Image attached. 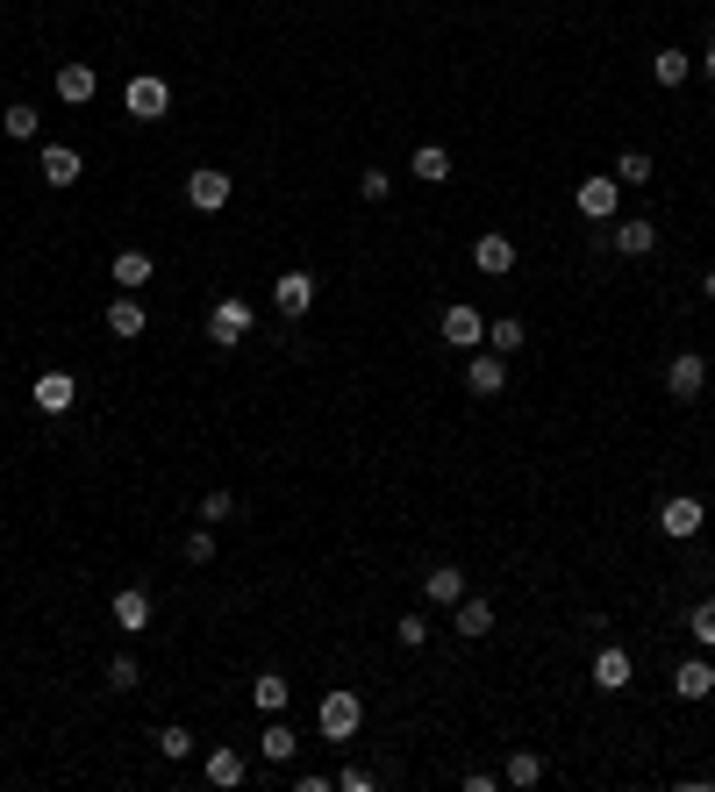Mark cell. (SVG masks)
<instances>
[{"label": "cell", "instance_id": "6", "mask_svg": "<svg viewBox=\"0 0 715 792\" xmlns=\"http://www.w3.org/2000/svg\"><path fill=\"white\" fill-rule=\"evenodd\" d=\"M501 386H508V358H501V350H465V393L494 400Z\"/></svg>", "mask_w": 715, "mask_h": 792}, {"label": "cell", "instance_id": "39", "mask_svg": "<svg viewBox=\"0 0 715 792\" xmlns=\"http://www.w3.org/2000/svg\"><path fill=\"white\" fill-rule=\"evenodd\" d=\"M336 785H344V792H372L380 778H372V771H358V764H344V771H336Z\"/></svg>", "mask_w": 715, "mask_h": 792}, {"label": "cell", "instance_id": "1", "mask_svg": "<svg viewBox=\"0 0 715 792\" xmlns=\"http://www.w3.org/2000/svg\"><path fill=\"white\" fill-rule=\"evenodd\" d=\"M358 721H366V700H358L350 686H330V692H322V707H315V729L330 735V743H350V735H358Z\"/></svg>", "mask_w": 715, "mask_h": 792}, {"label": "cell", "instance_id": "27", "mask_svg": "<svg viewBox=\"0 0 715 792\" xmlns=\"http://www.w3.org/2000/svg\"><path fill=\"white\" fill-rule=\"evenodd\" d=\"M107 271H115V286H151V251H115V265H107Z\"/></svg>", "mask_w": 715, "mask_h": 792}, {"label": "cell", "instance_id": "35", "mask_svg": "<svg viewBox=\"0 0 715 792\" xmlns=\"http://www.w3.org/2000/svg\"><path fill=\"white\" fill-rule=\"evenodd\" d=\"M186 564H215V528H186Z\"/></svg>", "mask_w": 715, "mask_h": 792}, {"label": "cell", "instance_id": "20", "mask_svg": "<svg viewBox=\"0 0 715 792\" xmlns=\"http://www.w3.org/2000/svg\"><path fill=\"white\" fill-rule=\"evenodd\" d=\"M630 672H637V664H630V650H601V657H593V692H623L630 686Z\"/></svg>", "mask_w": 715, "mask_h": 792}, {"label": "cell", "instance_id": "14", "mask_svg": "<svg viewBox=\"0 0 715 792\" xmlns=\"http://www.w3.org/2000/svg\"><path fill=\"white\" fill-rule=\"evenodd\" d=\"M143 329H151V314H143V300H137V293H115V300H107V336L137 343Z\"/></svg>", "mask_w": 715, "mask_h": 792}, {"label": "cell", "instance_id": "38", "mask_svg": "<svg viewBox=\"0 0 715 792\" xmlns=\"http://www.w3.org/2000/svg\"><path fill=\"white\" fill-rule=\"evenodd\" d=\"M394 194V179H387V172H358V200H387Z\"/></svg>", "mask_w": 715, "mask_h": 792}, {"label": "cell", "instance_id": "22", "mask_svg": "<svg viewBox=\"0 0 715 792\" xmlns=\"http://www.w3.org/2000/svg\"><path fill=\"white\" fill-rule=\"evenodd\" d=\"M200 771H208V785H244V778H251V771H244V749H229V743L208 749V764H200Z\"/></svg>", "mask_w": 715, "mask_h": 792}, {"label": "cell", "instance_id": "5", "mask_svg": "<svg viewBox=\"0 0 715 792\" xmlns=\"http://www.w3.org/2000/svg\"><path fill=\"white\" fill-rule=\"evenodd\" d=\"M229 194H237V186H229V172H186V208L194 214H222L229 208Z\"/></svg>", "mask_w": 715, "mask_h": 792}, {"label": "cell", "instance_id": "36", "mask_svg": "<svg viewBox=\"0 0 715 792\" xmlns=\"http://www.w3.org/2000/svg\"><path fill=\"white\" fill-rule=\"evenodd\" d=\"M107 686H115V692H137V686H143V672H137V657H129V650L107 664Z\"/></svg>", "mask_w": 715, "mask_h": 792}, {"label": "cell", "instance_id": "16", "mask_svg": "<svg viewBox=\"0 0 715 792\" xmlns=\"http://www.w3.org/2000/svg\"><path fill=\"white\" fill-rule=\"evenodd\" d=\"M609 251H623V257H651V251H658V229L644 222V214H630V222H609Z\"/></svg>", "mask_w": 715, "mask_h": 792}, {"label": "cell", "instance_id": "41", "mask_svg": "<svg viewBox=\"0 0 715 792\" xmlns=\"http://www.w3.org/2000/svg\"><path fill=\"white\" fill-rule=\"evenodd\" d=\"M701 293H708V300H715V271H708V279H701Z\"/></svg>", "mask_w": 715, "mask_h": 792}, {"label": "cell", "instance_id": "8", "mask_svg": "<svg viewBox=\"0 0 715 792\" xmlns=\"http://www.w3.org/2000/svg\"><path fill=\"white\" fill-rule=\"evenodd\" d=\"M472 271H487V279H508V271H516V236H501V229L472 236Z\"/></svg>", "mask_w": 715, "mask_h": 792}, {"label": "cell", "instance_id": "23", "mask_svg": "<svg viewBox=\"0 0 715 792\" xmlns=\"http://www.w3.org/2000/svg\"><path fill=\"white\" fill-rule=\"evenodd\" d=\"M251 700H258V714H287V700H293V686L279 672H258L251 678Z\"/></svg>", "mask_w": 715, "mask_h": 792}, {"label": "cell", "instance_id": "25", "mask_svg": "<svg viewBox=\"0 0 715 792\" xmlns=\"http://www.w3.org/2000/svg\"><path fill=\"white\" fill-rule=\"evenodd\" d=\"M415 179H423V186H443V179H451V150H443V143H423V150H415Z\"/></svg>", "mask_w": 715, "mask_h": 792}, {"label": "cell", "instance_id": "21", "mask_svg": "<svg viewBox=\"0 0 715 792\" xmlns=\"http://www.w3.org/2000/svg\"><path fill=\"white\" fill-rule=\"evenodd\" d=\"M423 593L437 599V607H458V599H465V571H458V564H429L423 571Z\"/></svg>", "mask_w": 715, "mask_h": 792}, {"label": "cell", "instance_id": "4", "mask_svg": "<svg viewBox=\"0 0 715 792\" xmlns=\"http://www.w3.org/2000/svg\"><path fill=\"white\" fill-rule=\"evenodd\" d=\"M123 107H129V121H165V115H172V86H165L158 72H137V79L123 86Z\"/></svg>", "mask_w": 715, "mask_h": 792}, {"label": "cell", "instance_id": "9", "mask_svg": "<svg viewBox=\"0 0 715 792\" xmlns=\"http://www.w3.org/2000/svg\"><path fill=\"white\" fill-rule=\"evenodd\" d=\"M273 307L287 314V322H301V314L315 307V271H279L273 279Z\"/></svg>", "mask_w": 715, "mask_h": 792}, {"label": "cell", "instance_id": "32", "mask_svg": "<svg viewBox=\"0 0 715 792\" xmlns=\"http://www.w3.org/2000/svg\"><path fill=\"white\" fill-rule=\"evenodd\" d=\"M200 522L208 528H222V522H237V493H229V486H215L208 500H200Z\"/></svg>", "mask_w": 715, "mask_h": 792}, {"label": "cell", "instance_id": "30", "mask_svg": "<svg viewBox=\"0 0 715 792\" xmlns=\"http://www.w3.org/2000/svg\"><path fill=\"white\" fill-rule=\"evenodd\" d=\"M537 778H544V757H537V749H516V757L501 764V785H537Z\"/></svg>", "mask_w": 715, "mask_h": 792}, {"label": "cell", "instance_id": "17", "mask_svg": "<svg viewBox=\"0 0 715 792\" xmlns=\"http://www.w3.org/2000/svg\"><path fill=\"white\" fill-rule=\"evenodd\" d=\"M451 628L465 636V643H480V636H494V599H480V593H465L451 607Z\"/></svg>", "mask_w": 715, "mask_h": 792}, {"label": "cell", "instance_id": "7", "mask_svg": "<svg viewBox=\"0 0 715 792\" xmlns=\"http://www.w3.org/2000/svg\"><path fill=\"white\" fill-rule=\"evenodd\" d=\"M437 329H443V343H451V350H480V343H487V314L458 300V307H443Z\"/></svg>", "mask_w": 715, "mask_h": 792}, {"label": "cell", "instance_id": "26", "mask_svg": "<svg viewBox=\"0 0 715 792\" xmlns=\"http://www.w3.org/2000/svg\"><path fill=\"white\" fill-rule=\"evenodd\" d=\"M651 79H658V86H687V79H694V58H687V50H658V58H651Z\"/></svg>", "mask_w": 715, "mask_h": 792}, {"label": "cell", "instance_id": "2", "mask_svg": "<svg viewBox=\"0 0 715 792\" xmlns=\"http://www.w3.org/2000/svg\"><path fill=\"white\" fill-rule=\"evenodd\" d=\"M251 329H258V314H251V300H215L208 307V343H222V350H237V343H251Z\"/></svg>", "mask_w": 715, "mask_h": 792}, {"label": "cell", "instance_id": "18", "mask_svg": "<svg viewBox=\"0 0 715 792\" xmlns=\"http://www.w3.org/2000/svg\"><path fill=\"white\" fill-rule=\"evenodd\" d=\"M115 628H123V636H143V628H151V593H143V585H123V593H115Z\"/></svg>", "mask_w": 715, "mask_h": 792}, {"label": "cell", "instance_id": "24", "mask_svg": "<svg viewBox=\"0 0 715 792\" xmlns=\"http://www.w3.org/2000/svg\"><path fill=\"white\" fill-rule=\"evenodd\" d=\"M0 136H8V143H36V136H44V115H36V107H8V115H0Z\"/></svg>", "mask_w": 715, "mask_h": 792}, {"label": "cell", "instance_id": "11", "mask_svg": "<svg viewBox=\"0 0 715 792\" xmlns=\"http://www.w3.org/2000/svg\"><path fill=\"white\" fill-rule=\"evenodd\" d=\"M701 386H708V358H701V350H680V358L666 364V393L672 400H701Z\"/></svg>", "mask_w": 715, "mask_h": 792}, {"label": "cell", "instance_id": "34", "mask_svg": "<svg viewBox=\"0 0 715 792\" xmlns=\"http://www.w3.org/2000/svg\"><path fill=\"white\" fill-rule=\"evenodd\" d=\"M151 743H158V757H165V764H186V749H194V735H186V729H158Z\"/></svg>", "mask_w": 715, "mask_h": 792}, {"label": "cell", "instance_id": "31", "mask_svg": "<svg viewBox=\"0 0 715 792\" xmlns=\"http://www.w3.org/2000/svg\"><path fill=\"white\" fill-rule=\"evenodd\" d=\"M429 636H437V628H429V614H423V607H415V614H401V621H394V643H401V650H423Z\"/></svg>", "mask_w": 715, "mask_h": 792}, {"label": "cell", "instance_id": "40", "mask_svg": "<svg viewBox=\"0 0 715 792\" xmlns=\"http://www.w3.org/2000/svg\"><path fill=\"white\" fill-rule=\"evenodd\" d=\"M701 72H708V79H715V44H708V50H701Z\"/></svg>", "mask_w": 715, "mask_h": 792}, {"label": "cell", "instance_id": "3", "mask_svg": "<svg viewBox=\"0 0 715 792\" xmlns=\"http://www.w3.org/2000/svg\"><path fill=\"white\" fill-rule=\"evenodd\" d=\"M615 200H623V179H615V172H587V179L573 186V208L587 214V222H615Z\"/></svg>", "mask_w": 715, "mask_h": 792}, {"label": "cell", "instance_id": "28", "mask_svg": "<svg viewBox=\"0 0 715 792\" xmlns=\"http://www.w3.org/2000/svg\"><path fill=\"white\" fill-rule=\"evenodd\" d=\"M258 749H265V764H293V749H301V735H293V729H287V721H279V714H273V729H265V735H258Z\"/></svg>", "mask_w": 715, "mask_h": 792}, {"label": "cell", "instance_id": "19", "mask_svg": "<svg viewBox=\"0 0 715 792\" xmlns=\"http://www.w3.org/2000/svg\"><path fill=\"white\" fill-rule=\"evenodd\" d=\"M50 86H58L65 107H87L93 93H101V79H93V65H58V79H50Z\"/></svg>", "mask_w": 715, "mask_h": 792}, {"label": "cell", "instance_id": "10", "mask_svg": "<svg viewBox=\"0 0 715 792\" xmlns=\"http://www.w3.org/2000/svg\"><path fill=\"white\" fill-rule=\"evenodd\" d=\"M36 172H44V186H58V194H65V186H79L87 158H79L72 143H44V150H36Z\"/></svg>", "mask_w": 715, "mask_h": 792}, {"label": "cell", "instance_id": "29", "mask_svg": "<svg viewBox=\"0 0 715 792\" xmlns=\"http://www.w3.org/2000/svg\"><path fill=\"white\" fill-rule=\"evenodd\" d=\"M522 343H530V329H522L516 314H501V322H487V350H501V358H516Z\"/></svg>", "mask_w": 715, "mask_h": 792}, {"label": "cell", "instance_id": "33", "mask_svg": "<svg viewBox=\"0 0 715 792\" xmlns=\"http://www.w3.org/2000/svg\"><path fill=\"white\" fill-rule=\"evenodd\" d=\"M615 179L623 186H651V158H644V150H623V158H615Z\"/></svg>", "mask_w": 715, "mask_h": 792}, {"label": "cell", "instance_id": "37", "mask_svg": "<svg viewBox=\"0 0 715 792\" xmlns=\"http://www.w3.org/2000/svg\"><path fill=\"white\" fill-rule=\"evenodd\" d=\"M687 628H694V643H701V650H715V599H701V607L687 614Z\"/></svg>", "mask_w": 715, "mask_h": 792}, {"label": "cell", "instance_id": "15", "mask_svg": "<svg viewBox=\"0 0 715 792\" xmlns=\"http://www.w3.org/2000/svg\"><path fill=\"white\" fill-rule=\"evenodd\" d=\"M715 692V664L708 657H687L680 672H672V700H687V707H701Z\"/></svg>", "mask_w": 715, "mask_h": 792}, {"label": "cell", "instance_id": "13", "mask_svg": "<svg viewBox=\"0 0 715 792\" xmlns=\"http://www.w3.org/2000/svg\"><path fill=\"white\" fill-rule=\"evenodd\" d=\"M30 400H36V415H72V400H79L72 372H44V378L30 386Z\"/></svg>", "mask_w": 715, "mask_h": 792}, {"label": "cell", "instance_id": "12", "mask_svg": "<svg viewBox=\"0 0 715 792\" xmlns=\"http://www.w3.org/2000/svg\"><path fill=\"white\" fill-rule=\"evenodd\" d=\"M701 522H708V514H701V500H694V493H672L666 508H658V528H666L672 543H694V536H701Z\"/></svg>", "mask_w": 715, "mask_h": 792}]
</instances>
